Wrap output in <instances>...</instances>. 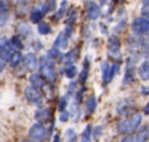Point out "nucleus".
<instances>
[{
    "instance_id": "1",
    "label": "nucleus",
    "mask_w": 149,
    "mask_h": 142,
    "mask_svg": "<svg viewBox=\"0 0 149 142\" xmlns=\"http://www.w3.org/2000/svg\"><path fill=\"white\" fill-rule=\"evenodd\" d=\"M55 129V120L48 123H39L36 121L32 126L29 128V132H27V139L32 142H43L47 139L52 137V132Z\"/></svg>"
},
{
    "instance_id": "2",
    "label": "nucleus",
    "mask_w": 149,
    "mask_h": 142,
    "mask_svg": "<svg viewBox=\"0 0 149 142\" xmlns=\"http://www.w3.org/2000/svg\"><path fill=\"white\" fill-rule=\"evenodd\" d=\"M141 123H143V113H133L130 116H125V118L119 120L116 125V129L119 134H123V136L135 134L143 126Z\"/></svg>"
},
{
    "instance_id": "3",
    "label": "nucleus",
    "mask_w": 149,
    "mask_h": 142,
    "mask_svg": "<svg viewBox=\"0 0 149 142\" xmlns=\"http://www.w3.org/2000/svg\"><path fill=\"white\" fill-rule=\"evenodd\" d=\"M39 69H40V75L45 78L47 83H55L56 81V67H55V62L48 58V56H42L39 59Z\"/></svg>"
},
{
    "instance_id": "4",
    "label": "nucleus",
    "mask_w": 149,
    "mask_h": 142,
    "mask_svg": "<svg viewBox=\"0 0 149 142\" xmlns=\"http://www.w3.org/2000/svg\"><path fill=\"white\" fill-rule=\"evenodd\" d=\"M120 64H122V61H114V62L104 61L103 64H101V74H103V85L104 86H107V85L114 80L116 74L120 69Z\"/></svg>"
},
{
    "instance_id": "5",
    "label": "nucleus",
    "mask_w": 149,
    "mask_h": 142,
    "mask_svg": "<svg viewBox=\"0 0 149 142\" xmlns=\"http://www.w3.org/2000/svg\"><path fill=\"white\" fill-rule=\"evenodd\" d=\"M132 32L133 35H148L149 34V18L148 16H138L132 23Z\"/></svg>"
},
{
    "instance_id": "6",
    "label": "nucleus",
    "mask_w": 149,
    "mask_h": 142,
    "mask_svg": "<svg viewBox=\"0 0 149 142\" xmlns=\"http://www.w3.org/2000/svg\"><path fill=\"white\" fill-rule=\"evenodd\" d=\"M72 34H74V26H66L64 30H61V32L58 34V37H56L55 45H53V46L58 48V50L66 48L68 43H69V40H71V37H72Z\"/></svg>"
},
{
    "instance_id": "7",
    "label": "nucleus",
    "mask_w": 149,
    "mask_h": 142,
    "mask_svg": "<svg viewBox=\"0 0 149 142\" xmlns=\"http://www.w3.org/2000/svg\"><path fill=\"white\" fill-rule=\"evenodd\" d=\"M24 97H26V101L29 104H34V105H42V101H43V94L40 90H37V88L34 86H26V90H24Z\"/></svg>"
},
{
    "instance_id": "8",
    "label": "nucleus",
    "mask_w": 149,
    "mask_h": 142,
    "mask_svg": "<svg viewBox=\"0 0 149 142\" xmlns=\"http://www.w3.org/2000/svg\"><path fill=\"white\" fill-rule=\"evenodd\" d=\"M107 50H109V54L116 58V61H122L120 59V50H122V40L119 39V35H109L107 40Z\"/></svg>"
},
{
    "instance_id": "9",
    "label": "nucleus",
    "mask_w": 149,
    "mask_h": 142,
    "mask_svg": "<svg viewBox=\"0 0 149 142\" xmlns=\"http://www.w3.org/2000/svg\"><path fill=\"white\" fill-rule=\"evenodd\" d=\"M133 107H135V102H133L132 99H122V101H119L117 102V105H116V112L119 113L120 116H130V115H133L135 113V110H133Z\"/></svg>"
},
{
    "instance_id": "10",
    "label": "nucleus",
    "mask_w": 149,
    "mask_h": 142,
    "mask_svg": "<svg viewBox=\"0 0 149 142\" xmlns=\"http://www.w3.org/2000/svg\"><path fill=\"white\" fill-rule=\"evenodd\" d=\"M85 13H87L88 21H96L101 18V7L93 0H87L85 2Z\"/></svg>"
},
{
    "instance_id": "11",
    "label": "nucleus",
    "mask_w": 149,
    "mask_h": 142,
    "mask_svg": "<svg viewBox=\"0 0 149 142\" xmlns=\"http://www.w3.org/2000/svg\"><path fill=\"white\" fill-rule=\"evenodd\" d=\"M34 118L37 120L39 123H48L53 120V113H52V109L47 105H39L36 110V115H34Z\"/></svg>"
},
{
    "instance_id": "12",
    "label": "nucleus",
    "mask_w": 149,
    "mask_h": 142,
    "mask_svg": "<svg viewBox=\"0 0 149 142\" xmlns=\"http://www.w3.org/2000/svg\"><path fill=\"white\" fill-rule=\"evenodd\" d=\"M21 65H23V69H26V70L34 72L36 69H39V58L36 56V53H27V54L23 56Z\"/></svg>"
},
{
    "instance_id": "13",
    "label": "nucleus",
    "mask_w": 149,
    "mask_h": 142,
    "mask_svg": "<svg viewBox=\"0 0 149 142\" xmlns=\"http://www.w3.org/2000/svg\"><path fill=\"white\" fill-rule=\"evenodd\" d=\"M29 83H31V86L37 88V90H40V91H42L47 85H48L45 81V78L40 75V72H32V74L29 75Z\"/></svg>"
},
{
    "instance_id": "14",
    "label": "nucleus",
    "mask_w": 149,
    "mask_h": 142,
    "mask_svg": "<svg viewBox=\"0 0 149 142\" xmlns=\"http://www.w3.org/2000/svg\"><path fill=\"white\" fill-rule=\"evenodd\" d=\"M29 2L31 0H16L15 2V14L16 18H24L29 11Z\"/></svg>"
},
{
    "instance_id": "15",
    "label": "nucleus",
    "mask_w": 149,
    "mask_h": 142,
    "mask_svg": "<svg viewBox=\"0 0 149 142\" xmlns=\"http://www.w3.org/2000/svg\"><path fill=\"white\" fill-rule=\"evenodd\" d=\"M37 10H40L43 14L50 13V11H55L56 8V0H39L36 5Z\"/></svg>"
},
{
    "instance_id": "16",
    "label": "nucleus",
    "mask_w": 149,
    "mask_h": 142,
    "mask_svg": "<svg viewBox=\"0 0 149 142\" xmlns=\"http://www.w3.org/2000/svg\"><path fill=\"white\" fill-rule=\"evenodd\" d=\"M31 34H32V29H31L29 24H26L24 21L18 23V26H16V34H15V35L21 37L23 40H26V39H29V37H31Z\"/></svg>"
},
{
    "instance_id": "17",
    "label": "nucleus",
    "mask_w": 149,
    "mask_h": 142,
    "mask_svg": "<svg viewBox=\"0 0 149 142\" xmlns=\"http://www.w3.org/2000/svg\"><path fill=\"white\" fill-rule=\"evenodd\" d=\"M96 107H98L96 96H95V94H88L87 99H85V113H87V115H91V113L96 110Z\"/></svg>"
},
{
    "instance_id": "18",
    "label": "nucleus",
    "mask_w": 149,
    "mask_h": 142,
    "mask_svg": "<svg viewBox=\"0 0 149 142\" xmlns=\"http://www.w3.org/2000/svg\"><path fill=\"white\" fill-rule=\"evenodd\" d=\"M135 64L127 62V69H125V77H123V86H128L130 83L135 81Z\"/></svg>"
},
{
    "instance_id": "19",
    "label": "nucleus",
    "mask_w": 149,
    "mask_h": 142,
    "mask_svg": "<svg viewBox=\"0 0 149 142\" xmlns=\"http://www.w3.org/2000/svg\"><path fill=\"white\" fill-rule=\"evenodd\" d=\"M149 141V125L141 126L135 132V142H148Z\"/></svg>"
},
{
    "instance_id": "20",
    "label": "nucleus",
    "mask_w": 149,
    "mask_h": 142,
    "mask_svg": "<svg viewBox=\"0 0 149 142\" xmlns=\"http://www.w3.org/2000/svg\"><path fill=\"white\" fill-rule=\"evenodd\" d=\"M88 72H90V59L85 58L84 59V67H82L80 75H79V83H80L82 86L85 85V81H87V78H88Z\"/></svg>"
},
{
    "instance_id": "21",
    "label": "nucleus",
    "mask_w": 149,
    "mask_h": 142,
    "mask_svg": "<svg viewBox=\"0 0 149 142\" xmlns=\"http://www.w3.org/2000/svg\"><path fill=\"white\" fill-rule=\"evenodd\" d=\"M138 75H139V78H141V80H144V81L149 80V59H146V61H143L141 64H139Z\"/></svg>"
},
{
    "instance_id": "22",
    "label": "nucleus",
    "mask_w": 149,
    "mask_h": 142,
    "mask_svg": "<svg viewBox=\"0 0 149 142\" xmlns=\"http://www.w3.org/2000/svg\"><path fill=\"white\" fill-rule=\"evenodd\" d=\"M79 142H93V126L87 125L85 129L82 131L80 137H79Z\"/></svg>"
},
{
    "instance_id": "23",
    "label": "nucleus",
    "mask_w": 149,
    "mask_h": 142,
    "mask_svg": "<svg viewBox=\"0 0 149 142\" xmlns=\"http://www.w3.org/2000/svg\"><path fill=\"white\" fill-rule=\"evenodd\" d=\"M77 54H79V50H77V48H74V50H71V51L66 53L64 58H63L64 65H74L75 59H77Z\"/></svg>"
},
{
    "instance_id": "24",
    "label": "nucleus",
    "mask_w": 149,
    "mask_h": 142,
    "mask_svg": "<svg viewBox=\"0 0 149 142\" xmlns=\"http://www.w3.org/2000/svg\"><path fill=\"white\" fill-rule=\"evenodd\" d=\"M47 56H48V58L52 59L53 62H63V58H64V54L61 53V50L55 48V46L48 50V53H47Z\"/></svg>"
},
{
    "instance_id": "25",
    "label": "nucleus",
    "mask_w": 149,
    "mask_h": 142,
    "mask_svg": "<svg viewBox=\"0 0 149 142\" xmlns=\"http://www.w3.org/2000/svg\"><path fill=\"white\" fill-rule=\"evenodd\" d=\"M43 16H45V14H43L40 10H37L36 7H34L32 10H31V13H29V19H31V23H34V24L42 23V21H43Z\"/></svg>"
},
{
    "instance_id": "26",
    "label": "nucleus",
    "mask_w": 149,
    "mask_h": 142,
    "mask_svg": "<svg viewBox=\"0 0 149 142\" xmlns=\"http://www.w3.org/2000/svg\"><path fill=\"white\" fill-rule=\"evenodd\" d=\"M66 11H68V2H66V0H63L61 3H59L58 11H56V13L53 14V21H59V19H63V16L66 14Z\"/></svg>"
},
{
    "instance_id": "27",
    "label": "nucleus",
    "mask_w": 149,
    "mask_h": 142,
    "mask_svg": "<svg viewBox=\"0 0 149 142\" xmlns=\"http://www.w3.org/2000/svg\"><path fill=\"white\" fill-rule=\"evenodd\" d=\"M77 8H71V10L66 13V26H74V23L77 21Z\"/></svg>"
},
{
    "instance_id": "28",
    "label": "nucleus",
    "mask_w": 149,
    "mask_h": 142,
    "mask_svg": "<svg viewBox=\"0 0 149 142\" xmlns=\"http://www.w3.org/2000/svg\"><path fill=\"white\" fill-rule=\"evenodd\" d=\"M10 45L13 46L16 51H21V50L24 48V45H26V43H24V40L21 39V37L15 35V37H11V39H10Z\"/></svg>"
},
{
    "instance_id": "29",
    "label": "nucleus",
    "mask_w": 149,
    "mask_h": 142,
    "mask_svg": "<svg viewBox=\"0 0 149 142\" xmlns=\"http://www.w3.org/2000/svg\"><path fill=\"white\" fill-rule=\"evenodd\" d=\"M23 56H24V54H23L21 51H16V53L13 54V58L10 59V62H8V64H10L13 69L19 67V65H21V62H23Z\"/></svg>"
},
{
    "instance_id": "30",
    "label": "nucleus",
    "mask_w": 149,
    "mask_h": 142,
    "mask_svg": "<svg viewBox=\"0 0 149 142\" xmlns=\"http://www.w3.org/2000/svg\"><path fill=\"white\" fill-rule=\"evenodd\" d=\"M37 32H39L40 35H48V34L52 32V26H50L48 23H45V21H42V23L37 24Z\"/></svg>"
},
{
    "instance_id": "31",
    "label": "nucleus",
    "mask_w": 149,
    "mask_h": 142,
    "mask_svg": "<svg viewBox=\"0 0 149 142\" xmlns=\"http://www.w3.org/2000/svg\"><path fill=\"white\" fill-rule=\"evenodd\" d=\"M63 74H64L68 78H74L75 75H77V67H75V65H66L64 70H63Z\"/></svg>"
},
{
    "instance_id": "32",
    "label": "nucleus",
    "mask_w": 149,
    "mask_h": 142,
    "mask_svg": "<svg viewBox=\"0 0 149 142\" xmlns=\"http://www.w3.org/2000/svg\"><path fill=\"white\" fill-rule=\"evenodd\" d=\"M141 56H144L146 59H149V37H146L141 42Z\"/></svg>"
},
{
    "instance_id": "33",
    "label": "nucleus",
    "mask_w": 149,
    "mask_h": 142,
    "mask_svg": "<svg viewBox=\"0 0 149 142\" xmlns=\"http://www.w3.org/2000/svg\"><path fill=\"white\" fill-rule=\"evenodd\" d=\"M68 102H69V99H68L66 96L59 97V101H58V112H59V113L68 110Z\"/></svg>"
},
{
    "instance_id": "34",
    "label": "nucleus",
    "mask_w": 149,
    "mask_h": 142,
    "mask_svg": "<svg viewBox=\"0 0 149 142\" xmlns=\"http://www.w3.org/2000/svg\"><path fill=\"white\" fill-rule=\"evenodd\" d=\"M10 16H11L10 11H0V27H3L10 21Z\"/></svg>"
},
{
    "instance_id": "35",
    "label": "nucleus",
    "mask_w": 149,
    "mask_h": 142,
    "mask_svg": "<svg viewBox=\"0 0 149 142\" xmlns=\"http://www.w3.org/2000/svg\"><path fill=\"white\" fill-rule=\"evenodd\" d=\"M64 137H66V141H77V132H75V129L69 128L68 131L64 132Z\"/></svg>"
},
{
    "instance_id": "36",
    "label": "nucleus",
    "mask_w": 149,
    "mask_h": 142,
    "mask_svg": "<svg viewBox=\"0 0 149 142\" xmlns=\"http://www.w3.org/2000/svg\"><path fill=\"white\" fill-rule=\"evenodd\" d=\"M69 120H71V115H69V110H66V112H61V113H59V121L66 123V121H69Z\"/></svg>"
},
{
    "instance_id": "37",
    "label": "nucleus",
    "mask_w": 149,
    "mask_h": 142,
    "mask_svg": "<svg viewBox=\"0 0 149 142\" xmlns=\"http://www.w3.org/2000/svg\"><path fill=\"white\" fill-rule=\"evenodd\" d=\"M101 134H103V126H101V125L95 126V128H93V137H95V139H98Z\"/></svg>"
},
{
    "instance_id": "38",
    "label": "nucleus",
    "mask_w": 149,
    "mask_h": 142,
    "mask_svg": "<svg viewBox=\"0 0 149 142\" xmlns=\"http://www.w3.org/2000/svg\"><path fill=\"white\" fill-rule=\"evenodd\" d=\"M8 42H10V40H8L5 35H2V34H0V50H3L5 46L8 45Z\"/></svg>"
},
{
    "instance_id": "39",
    "label": "nucleus",
    "mask_w": 149,
    "mask_h": 142,
    "mask_svg": "<svg viewBox=\"0 0 149 142\" xmlns=\"http://www.w3.org/2000/svg\"><path fill=\"white\" fill-rule=\"evenodd\" d=\"M119 142H135V134H128V136H123Z\"/></svg>"
},
{
    "instance_id": "40",
    "label": "nucleus",
    "mask_w": 149,
    "mask_h": 142,
    "mask_svg": "<svg viewBox=\"0 0 149 142\" xmlns=\"http://www.w3.org/2000/svg\"><path fill=\"white\" fill-rule=\"evenodd\" d=\"M139 93H141V96H149V86L143 85V86H141V90H139Z\"/></svg>"
},
{
    "instance_id": "41",
    "label": "nucleus",
    "mask_w": 149,
    "mask_h": 142,
    "mask_svg": "<svg viewBox=\"0 0 149 142\" xmlns=\"http://www.w3.org/2000/svg\"><path fill=\"white\" fill-rule=\"evenodd\" d=\"M52 142H61V134H59V132H56V134L53 136Z\"/></svg>"
},
{
    "instance_id": "42",
    "label": "nucleus",
    "mask_w": 149,
    "mask_h": 142,
    "mask_svg": "<svg viewBox=\"0 0 149 142\" xmlns=\"http://www.w3.org/2000/svg\"><path fill=\"white\" fill-rule=\"evenodd\" d=\"M143 113H144V115H149V102L143 107Z\"/></svg>"
},
{
    "instance_id": "43",
    "label": "nucleus",
    "mask_w": 149,
    "mask_h": 142,
    "mask_svg": "<svg viewBox=\"0 0 149 142\" xmlns=\"http://www.w3.org/2000/svg\"><path fill=\"white\" fill-rule=\"evenodd\" d=\"M5 65H7V62H5V61H2V59H0V72H2V70H3V69H5Z\"/></svg>"
},
{
    "instance_id": "44",
    "label": "nucleus",
    "mask_w": 149,
    "mask_h": 142,
    "mask_svg": "<svg viewBox=\"0 0 149 142\" xmlns=\"http://www.w3.org/2000/svg\"><path fill=\"white\" fill-rule=\"evenodd\" d=\"M101 29H103V34H107V27H106V24H101Z\"/></svg>"
},
{
    "instance_id": "45",
    "label": "nucleus",
    "mask_w": 149,
    "mask_h": 142,
    "mask_svg": "<svg viewBox=\"0 0 149 142\" xmlns=\"http://www.w3.org/2000/svg\"><path fill=\"white\" fill-rule=\"evenodd\" d=\"M143 5H148V7H149V0H144V3H143Z\"/></svg>"
},
{
    "instance_id": "46",
    "label": "nucleus",
    "mask_w": 149,
    "mask_h": 142,
    "mask_svg": "<svg viewBox=\"0 0 149 142\" xmlns=\"http://www.w3.org/2000/svg\"><path fill=\"white\" fill-rule=\"evenodd\" d=\"M66 142H77V141H66Z\"/></svg>"
},
{
    "instance_id": "47",
    "label": "nucleus",
    "mask_w": 149,
    "mask_h": 142,
    "mask_svg": "<svg viewBox=\"0 0 149 142\" xmlns=\"http://www.w3.org/2000/svg\"><path fill=\"white\" fill-rule=\"evenodd\" d=\"M0 51H2V50H0Z\"/></svg>"
}]
</instances>
